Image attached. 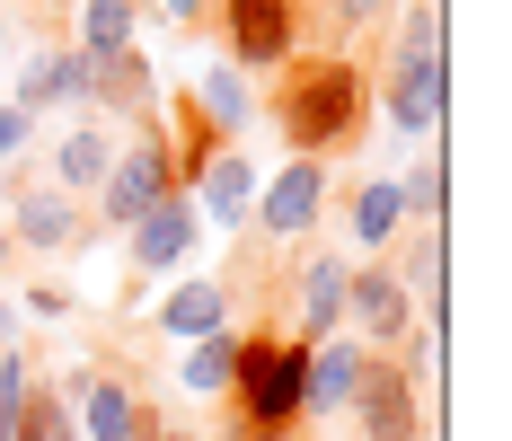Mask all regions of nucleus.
Segmentation results:
<instances>
[{
	"mask_svg": "<svg viewBox=\"0 0 512 441\" xmlns=\"http://www.w3.org/2000/svg\"><path fill=\"white\" fill-rule=\"evenodd\" d=\"M186 195V177H177V150H168V124H142V133H124L115 142V168H106V186L89 203H98V221L89 230H142L159 203Z\"/></svg>",
	"mask_w": 512,
	"mask_h": 441,
	"instance_id": "nucleus-4",
	"label": "nucleus"
},
{
	"mask_svg": "<svg viewBox=\"0 0 512 441\" xmlns=\"http://www.w3.org/2000/svg\"><path fill=\"white\" fill-rule=\"evenodd\" d=\"M133 27H142V0H80V53L89 62L133 53Z\"/></svg>",
	"mask_w": 512,
	"mask_h": 441,
	"instance_id": "nucleus-22",
	"label": "nucleus"
},
{
	"mask_svg": "<svg viewBox=\"0 0 512 441\" xmlns=\"http://www.w3.org/2000/svg\"><path fill=\"white\" fill-rule=\"evenodd\" d=\"M106 168H115V133H106V124H80V133H62V142H53V195H71V203H89L106 186Z\"/></svg>",
	"mask_w": 512,
	"mask_h": 441,
	"instance_id": "nucleus-17",
	"label": "nucleus"
},
{
	"mask_svg": "<svg viewBox=\"0 0 512 441\" xmlns=\"http://www.w3.org/2000/svg\"><path fill=\"white\" fill-rule=\"evenodd\" d=\"M71 424H80V441H151L159 433V415H151V397H142V380L124 371H80L71 380Z\"/></svg>",
	"mask_w": 512,
	"mask_h": 441,
	"instance_id": "nucleus-8",
	"label": "nucleus"
},
{
	"mask_svg": "<svg viewBox=\"0 0 512 441\" xmlns=\"http://www.w3.org/2000/svg\"><path fill=\"white\" fill-rule=\"evenodd\" d=\"M345 336H354L362 353H398V344L415 336V300H407V283L389 274V256H354V265H345Z\"/></svg>",
	"mask_w": 512,
	"mask_h": 441,
	"instance_id": "nucleus-7",
	"label": "nucleus"
},
{
	"mask_svg": "<svg viewBox=\"0 0 512 441\" xmlns=\"http://www.w3.org/2000/svg\"><path fill=\"white\" fill-rule=\"evenodd\" d=\"M27 309H36V318H62V309H71V292H62V283H36V292H27Z\"/></svg>",
	"mask_w": 512,
	"mask_h": 441,
	"instance_id": "nucleus-26",
	"label": "nucleus"
},
{
	"mask_svg": "<svg viewBox=\"0 0 512 441\" xmlns=\"http://www.w3.org/2000/svg\"><path fill=\"white\" fill-rule=\"evenodd\" d=\"M221 441H256V433H239V424H230V433H221Z\"/></svg>",
	"mask_w": 512,
	"mask_h": 441,
	"instance_id": "nucleus-29",
	"label": "nucleus"
},
{
	"mask_svg": "<svg viewBox=\"0 0 512 441\" xmlns=\"http://www.w3.org/2000/svg\"><path fill=\"white\" fill-rule=\"evenodd\" d=\"M27 133H36V115H18V106H0V168L27 150Z\"/></svg>",
	"mask_w": 512,
	"mask_h": 441,
	"instance_id": "nucleus-25",
	"label": "nucleus"
},
{
	"mask_svg": "<svg viewBox=\"0 0 512 441\" xmlns=\"http://www.w3.org/2000/svg\"><path fill=\"white\" fill-rule=\"evenodd\" d=\"M45 106H89V53H80V45H53V53L27 62L18 115H45Z\"/></svg>",
	"mask_w": 512,
	"mask_h": 441,
	"instance_id": "nucleus-16",
	"label": "nucleus"
},
{
	"mask_svg": "<svg viewBox=\"0 0 512 441\" xmlns=\"http://www.w3.org/2000/svg\"><path fill=\"white\" fill-rule=\"evenodd\" d=\"M0 230H9L18 256H53V247L98 239V230H89V212H80L71 195H53V186H9V221H0Z\"/></svg>",
	"mask_w": 512,
	"mask_h": 441,
	"instance_id": "nucleus-11",
	"label": "nucleus"
},
{
	"mask_svg": "<svg viewBox=\"0 0 512 441\" xmlns=\"http://www.w3.org/2000/svg\"><path fill=\"white\" fill-rule=\"evenodd\" d=\"M195 186H204V203H195L204 221H221V230H248V212H256V159H248L239 142L212 150V168L195 177Z\"/></svg>",
	"mask_w": 512,
	"mask_h": 441,
	"instance_id": "nucleus-18",
	"label": "nucleus"
},
{
	"mask_svg": "<svg viewBox=\"0 0 512 441\" xmlns=\"http://www.w3.org/2000/svg\"><path fill=\"white\" fill-rule=\"evenodd\" d=\"M0 195H9V168H0Z\"/></svg>",
	"mask_w": 512,
	"mask_h": 441,
	"instance_id": "nucleus-30",
	"label": "nucleus"
},
{
	"mask_svg": "<svg viewBox=\"0 0 512 441\" xmlns=\"http://www.w3.org/2000/svg\"><path fill=\"white\" fill-rule=\"evenodd\" d=\"M301 371L309 344H292L283 327H239V380H230V424L256 441H301Z\"/></svg>",
	"mask_w": 512,
	"mask_h": 441,
	"instance_id": "nucleus-3",
	"label": "nucleus"
},
{
	"mask_svg": "<svg viewBox=\"0 0 512 441\" xmlns=\"http://www.w3.org/2000/svg\"><path fill=\"white\" fill-rule=\"evenodd\" d=\"M212 36H221V62L239 80H274L292 53H309V18H301V0H221Z\"/></svg>",
	"mask_w": 512,
	"mask_h": 441,
	"instance_id": "nucleus-5",
	"label": "nucleus"
},
{
	"mask_svg": "<svg viewBox=\"0 0 512 441\" xmlns=\"http://www.w3.org/2000/svg\"><path fill=\"white\" fill-rule=\"evenodd\" d=\"M168 18H177V27H204V18H212V0H168Z\"/></svg>",
	"mask_w": 512,
	"mask_h": 441,
	"instance_id": "nucleus-27",
	"label": "nucleus"
},
{
	"mask_svg": "<svg viewBox=\"0 0 512 441\" xmlns=\"http://www.w3.org/2000/svg\"><path fill=\"white\" fill-rule=\"evenodd\" d=\"M256 115H274V133H283L292 159L336 168L371 133V71H362L354 53H292L274 71V89L256 98Z\"/></svg>",
	"mask_w": 512,
	"mask_h": 441,
	"instance_id": "nucleus-1",
	"label": "nucleus"
},
{
	"mask_svg": "<svg viewBox=\"0 0 512 441\" xmlns=\"http://www.w3.org/2000/svg\"><path fill=\"white\" fill-rule=\"evenodd\" d=\"M327 186H336V168H318V159H283L274 177H256L248 239L256 247H301L309 230L327 221Z\"/></svg>",
	"mask_w": 512,
	"mask_h": 441,
	"instance_id": "nucleus-6",
	"label": "nucleus"
},
{
	"mask_svg": "<svg viewBox=\"0 0 512 441\" xmlns=\"http://www.w3.org/2000/svg\"><path fill=\"white\" fill-rule=\"evenodd\" d=\"M389 274L407 283L415 318H442V283H451V239H442V230H407V239H389Z\"/></svg>",
	"mask_w": 512,
	"mask_h": 441,
	"instance_id": "nucleus-14",
	"label": "nucleus"
},
{
	"mask_svg": "<svg viewBox=\"0 0 512 441\" xmlns=\"http://www.w3.org/2000/svg\"><path fill=\"white\" fill-rule=\"evenodd\" d=\"M186 98H195V115H204L221 142H239L256 124V80H239L230 62H195V80H186Z\"/></svg>",
	"mask_w": 512,
	"mask_h": 441,
	"instance_id": "nucleus-15",
	"label": "nucleus"
},
{
	"mask_svg": "<svg viewBox=\"0 0 512 441\" xmlns=\"http://www.w3.org/2000/svg\"><path fill=\"white\" fill-rule=\"evenodd\" d=\"M195 239H204V212H195V195L159 203L142 230H124V265H133V283H159V274H177V265L195 256Z\"/></svg>",
	"mask_w": 512,
	"mask_h": 441,
	"instance_id": "nucleus-12",
	"label": "nucleus"
},
{
	"mask_svg": "<svg viewBox=\"0 0 512 441\" xmlns=\"http://www.w3.org/2000/svg\"><path fill=\"white\" fill-rule=\"evenodd\" d=\"M18 441H80V424H71V397L53 389V380H36V397H27V433Z\"/></svg>",
	"mask_w": 512,
	"mask_h": 441,
	"instance_id": "nucleus-23",
	"label": "nucleus"
},
{
	"mask_svg": "<svg viewBox=\"0 0 512 441\" xmlns=\"http://www.w3.org/2000/svg\"><path fill=\"white\" fill-rule=\"evenodd\" d=\"M424 406H433V397L415 389L389 353L362 362V389H354V433L362 441H424Z\"/></svg>",
	"mask_w": 512,
	"mask_h": 441,
	"instance_id": "nucleus-9",
	"label": "nucleus"
},
{
	"mask_svg": "<svg viewBox=\"0 0 512 441\" xmlns=\"http://www.w3.org/2000/svg\"><path fill=\"white\" fill-rule=\"evenodd\" d=\"M292 327L283 336L292 344H327V336H345V256L336 247H309V256H292Z\"/></svg>",
	"mask_w": 512,
	"mask_h": 441,
	"instance_id": "nucleus-10",
	"label": "nucleus"
},
{
	"mask_svg": "<svg viewBox=\"0 0 512 441\" xmlns=\"http://www.w3.org/2000/svg\"><path fill=\"white\" fill-rule=\"evenodd\" d=\"M345 230H354V256H389V239L407 230V212H398V177H362L354 203H345Z\"/></svg>",
	"mask_w": 512,
	"mask_h": 441,
	"instance_id": "nucleus-19",
	"label": "nucleus"
},
{
	"mask_svg": "<svg viewBox=\"0 0 512 441\" xmlns=\"http://www.w3.org/2000/svg\"><path fill=\"white\" fill-rule=\"evenodd\" d=\"M0 265H18V247H9V230H0Z\"/></svg>",
	"mask_w": 512,
	"mask_h": 441,
	"instance_id": "nucleus-28",
	"label": "nucleus"
},
{
	"mask_svg": "<svg viewBox=\"0 0 512 441\" xmlns=\"http://www.w3.org/2000/svg\"><path fill=\"white\" fill-rule=\"evenodd\" d=\"M362 353L354 336H327L309 344V371H301V424H336V415H354V389H362Z\"/></svg>",
	"mask_w": 512,
	"mask_h": 441,
	"instance_id": "nucleus-13",
	"label": "nucleus"
},
{
	"mask_svg": "<svg viewBox=\"0 0 512 441\" xmlns=\"http://www.w3.org/2000/svg\"><path fill=\"white\" fill-rule=\"evenodd\" d=\"M230 327V300H221V283L212 274H195V283H177V292L159 300V336L195 344V336H221Z\"/></svg>",
	"mask_w": 512,
	"mask_h": 441,
	"instance_id": "nucleus-20",
	"label": "nucleus"
},
{
	"mask_svg": "<svg viewBox=\"0 0 512 441\" xmlns=\"http://www.w3.org/2000/svg\"><path fill=\"white\" fill-rule=\"evenodd\" d=\"M442 106H451V45H442V0H398V27H389V62H380V115L398 133H442Z\"/></svg>",
	"mask_w": 512,
	"mask_h": 441,
	"instance_id": "nucleus-2",
	"label": "nucleus"
},
{
	"mask_svg": "<svg viewBox=\"0 0 512 441\" xmlns=\"http://www.w3.org/2000/svg\"><path fill=\"white\" fill-rule=\"evenodd\" d=\"M186 397H230V380H239V327H221V336H195L186 344Z\"/></svg>",
	"mask_w": 512,
	"mask_h": 441,
	"instance_id": "nucleus-21",
	"label": "nucleus"
},
{
	"mask_svg": "<svg viewBox=\"0 0 512 441\" xmlns=\"http://www.w3.org/2000/svg\"><path fill=\"white\" fill-rule=\"evenodd\" d=\"M318 9H327V27H336V36H362V27L398 18V0H318Z\"/></svg>",
	"mask_w": 512,
	"mask_h": 441,
	"instance_id": "nucleus-24",
	"label": "nucleus"
}]
</instances>
